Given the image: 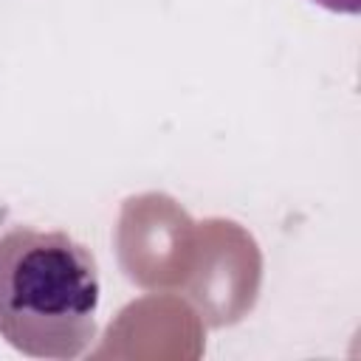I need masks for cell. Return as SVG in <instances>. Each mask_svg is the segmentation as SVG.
<instances>
[{
  "label": "cell",
  "mask_w": 361,
  "mask_h": 361,
  "mask_svg": "<svg viewBox=\"0 0 361 361\" xmlns=\"http://www.w3.org/2000/svg\"><path fill=\"white\" fill-rule=\"evenodd\" d=\"M313 3L327 11H336V14H358V8H361V0H313Z\"/></svg>",
  "instance_id": "2"
},
{
  "label": "cell",
  "mask_w": 361,
  "mask_h": 361,
  "mask_svg": "<svg viewBox=\"0 0 361 361\" xmlns=\"http://www.w3.org/2000/svg\"><path fill=\"white\" fill-rule=\"evenodd\" d=\"M99 265L68 231L0 234V336L31 358H76L96 338Z\"/></svg>",
  "instance_id": "1"
}]
</instances>
